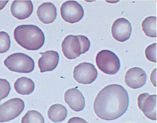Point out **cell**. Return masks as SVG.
Segmentation results:
<instances>
[{
	"label": "cell",
	"instance_id": "6da1fadb",
	"mask_svg": "<svg viewBox=\"0 0 157 123\" xmlns=\"http://www.w3.org/2000/svg\"><path fill=\"white\" fill-rule=\"evenodd\" d=\"M129 95L119 84H111L103 88L97 95L94 110L98 117L106 121L120 118L127 111Z\"/></svg>",
	"mask_w": 157,
	"mask_h": 123
},
{
	"label": "cell",
	"instance_id": "7a4b0ae2",
	"mask_svg": "<svg viewBox=\"0 0 157 123\" xmlns=\"http://www.w3.org/2000/svg\"><path fill=\"white\" fill-rule=\"evenodd\" d=\"M16 42L29 50L40 49L45 43V35L40 28L33 25L17 26L14 31Z\"/></svg>",
	"mask_w": 157,
	"mask_h": 123
},
{
	"label": "cell",
	"instance_id": "3957f363",
	"mask_svg": "<svg viewBox=\"0 0 157 123\" xmlns=\"http://www.w3.org/2000/svg\"><path fill=\"white\" fill-rule=\"evenodd\" d=\"M90 47V42L87 37L84 35H68L62 44L63 56L68 59H75L81 54L87 52Z\"/></svg>",
	"mask_w": 157,
	"mask_h": 123
},
{
	"label": "cell",
	"instance_id": "277c9868",
	"mask_svg": "<svg viewBox=\"0 0 157 123\" xmlns=\"http://www.w3.org/2000/svg\"><path fill=\"white\" fill-rule=\"evenodd\" d=\"M4 63L11 71L18 73H30L35 68L33 59L22 53L11 55L5 59Z\"/></svg>",
	"mask_w": 157,
	"mask_h": 123
},
{
	"label": "cell",
	"instance_id": "5b68a950",
	"mask_svg": "<svg viewBox=\"0 0 157 123\" xmlns=\"http://www.w3.org/2000/svg\"><path fill=\"white\" fill-rule=\"evenodd\" d=\"M96 62L100 71L108 75L116 74L120 69L119 58L110 50H104L99 52L97 54Z\"/></svg>",
	"mask_w": 157,
	"mask_h": 123
},
{
	"label": "cell",
	"instance_id": "8992f818",
	"mask_svg": "<svg viewBox=\"0 0 157 123\" xmlns=\"http://www.w3.org/2000/svg\"><path fill=\"white\" fill-rule=\"evenodd\" d=\"M25 109L24 101L19 98L10 99L0 105V122H5L18 117Z\"/></svg>",
	"mask_w": 157,
	"mask_h": 123
},
{
	"label": "cell",
	"instance_id": "52a82bcc",
	"mask_svg": "<svg viewBox=\"0 0 157 123\" xmlns=\"http://www.w3.org/2000/svg\"><path fill=\"white\" fill-rule=\"evenodd\" d=\"M73 74L74 79L78 83L89 84L97 79L98 71L93 64L83 62L74 68Z\"/></svg>",
	"mask_w": 157,
	"mask_h": 123
},
{
	"label": "cell",
	"instance_id": "ba28073f",
	"mask_svg": "<svg viewBox=\"0 0 157 123\" xmlns=\"http://www.w3.org/2000/svg\"><path fill=\"white\" fill-rule=\"evenodd\" d=\"M61 17L64 21L70 23L79 21L84 17L82 6L75 1H67L63 3L60 8Z\"/></svg>",
	"mask_w": 157,
	"mask_h": 123
},
{
	"label": "cell",
	"instance_id": "9c48e42d",
	"mask_svg": "<svg viewBox=\"0 0 157 123\" xmlns=\"http://www.w3.org/2000/svg\"><path fill=\"white\" fill-rule=\"evenodd\" d=\"M138 106L147 118L156 121V95L143 93L138 98Z\"/></svg>",
	"mask_w": 157,
	"mask_h": 123
},
{
	"label": "cell",
	"instance_id": "30bf717a",
	"mask_svg": "<svg viewBox=\"0 0 157 123\" xmlns=\"http://www.w3.org/2000/svg\"><path fill=\"white\" fill-rule=\"evenodd\" d=\"M132 32V25L125 18L117 19L113 24L111 29L112 35L118 42H126L130 38Z\"/></svg>",
	"mask_w": 157,
	"mask_h": 123
},
{
	"label": "cell",
	"instance_id": "8fae6325",
	"mask_svg": "<svg viewBox=\"0 0 157 123\" xmlns=\"http://www.w3.org/2000/svg\"><path fill=\"white\" fill-rule=\"evenodd\" d=\"M124 80L129 87L139 89L146 84L147 74L141 68L133 67L126 72Z\"/></svg>",
	"mask_w": 157,
	"mask_h": 123
},
{
	"label": "cell",
	"instance_id": "7c38bea8",
	"mask_svg": "<svg viewBox=\"0 0 157 123\" xmlns=\"http://www.w3.org/2000/svg\"><path fill=\"white\" fill-rule=\"evenodd\" d=\"M64 100L71 109L80 112L85 107V99L81 91L77 88L67 90L64 94Z\"/></svg>",
	"mask_w": 157,
	"mask_h": 123
},
{
	"label": "cell",
	"instance_id": "4fadbf2b",
	"mask_svg": "<svg viewBox=\"0 0 157 123\" xmlns=\"http://www.w3.org/2000/svg\"><path fill=\"white\" fill-rule=\"evenodd\" d=\"M33 10V3L29 0H16L11 6L12 15L18 20L28 18L31 16Z\"/></svg>",
	"mask_w": 157,
	"mask_h": 123
},
{
	"label": "cell",
	"instance_id": "5bb4252c",
	"mask_svg": "<svg viewBox=\"0 0 157 123\" xmlns=\"http://www.w3.org/2000/svg\"><path fill=\"white\" fill-rule=\"evenodd\" d=\"M42 57L38 60V67L40 72L52 71L57 67L59 62V55L56 51L49 50L40 53Z\"/></svg>",
	"mask_w": 157,
	"mask_h": 123
},
{
	"label": "cell",
	"instance_id": "9a60e30c",
	"mask_svg": "<svg viewBox=\"0 0 157 123\" xmlns=\"http://www.w3.org/2000/svg\"><path fill=\"white\" fill-rule=\"evenodd\" d=\"M38 19L45 24L53 23L57 18V8L52 3H44L38 8Z\"/></svg>",
	"mask_w": 157,
	"mask_h": 123
},
{
	"label": "cell",
	"instance_id": "2e32d148",
	"mask_svg": "<svg viewBox=\"0 0 157 123\" xmlns=\"http://www.w3.org/2000/svg\"><path fill=\"white\" fill-rule=\"evenodd\" d=\"M48 117L52 122L57 123L63 121L67 116V110L63 105H52L48 110Z\"/></svg>",
	"mask_w": 157,
	"mask_h": 123
},
{
	"label": "cell",
	"instance_id": "e0dca14e",
	"mask_svg": "<svg viewBox=\"0 0 157 123\" xmlns=\"http://www.w3.org/2000/svg\"><path fill=\"white\" fill-rule=\"evenodd\" d=\"M14 87L17 93L21 95H29L33 92L35 84L32 79L23 77L17 80Z\"/></svg>",
	"mask_w": 157,
	"mask_h": 123
},
{
	"label": "cell",
	"instance_id": "ac0fdd59",
	"mask_svg": "<svg viewBox=\"0 0 157 123\" xmlns=\"http://www.w3.org/2000/svg\"><path fill=\"white\" fill-rule=\"evenodd\" d=\"M142 30L149 37L156 38V17H149L146 18L142 23Z\"/></svg>",
	"mask_w": 157,
	"mask_h": 123
},
{
	"label": "cell",
	"instance_id": "d6986e66",
	"mask_svg": "<svg viewBox=\"0 0 157 123\" xmlns=\"http://www.w3.org/2000/svg\"><path fill=\"white\" fill-rule=\"evenodd\" d=\"M21 123H45L43 116L36 111H29L22 117Z\"/></svg>",
	"mask_w": 157,
	"mask_h": 123
},
{
	"label": "cell",
	"instance_id": "ffe728a7",
	"mask_svg": "<svg viewBox=\"0 0 157 123\" xmlns=\"http://www.w3.org/2000/svg\"><path fill=\"white\" fill-rule=\"evenodd\" d=\"M11 41L9 35L5 32H0V53H4L9 50Z\"/></svg>",
	"mask_w": 157,
	"mask_h": 123
},
{
	"label": "cell",
	"instance_id": "44dd1931",
	"mask_svg": "<svg viewBox=\"0 0 157 123\" xmlns=\"http://www.w3.org/2000/svg\"><path fill=\"white\" fill-rule=\"evenodd\" d=\"M11 90V86L8 82L3 79H0V101L8 97Z\"/></svg>",
	"mask_w": 157,
	"mask_h": 123
},
{
	"label": "cell",
	"instance_id": "7402d4cb",
	"mask_svg": "<svg viewBox=\"0 0 157 123\" xmlns=\"http://www.w3.org/2000/svg\"><path fill=\"white\" fill-rule=\"evenodd\" d=\"M145 56L148 60L156 63V43L149 45L146 48Z\"/></svg>",
	"mask_w": 157,
	"mask_h": 123
},
{
	"label": "cell",
	"instance_id": "603a6c76",
	"mask_svg": "<svg viewBox=\"0 0 157 123\" xmlns=\"http://www.w3.org/2000/svg\"><path fill=\"white\" fill-rule=\"evenodd\" d=\"M67 123H89L85 119L79 117H74L71 118Z\"/></svg>",
	"mask_w": 157,
	"mask_h": 123
},
{
	"label": "cell",
	"instance_id": "cb8c5ba5",
	"mask_svg": "<svg viewBox=\"0 0 157 123\" xmlns=\"http://www.w3.org/2000/svg\"><path fill=\"white\" fill-rule=\"evenodd\" d=\"M150 80L151 81V83H153V84L156 87V68L153 70V71L152 72V74L151 75V77H150Z\"/></svg>",
	"mask_w": 157,
	"mask_h": 123
},
{
	"label": "cell",
	"instance_id": "d4e9b609",
	"mask_svg": "<svg viewBox=\"0 0 157 123\" xmlns=\"http://www.w3.org/2000/svg\"><path fill=\"white\" fill-rule=\"evenodd\" d=\"M8 1H0V10L3 9L5 6L7 4Z\"/></svg>",
	"mask_w": 157,
	"mask_h": 123
}]
</instances>
